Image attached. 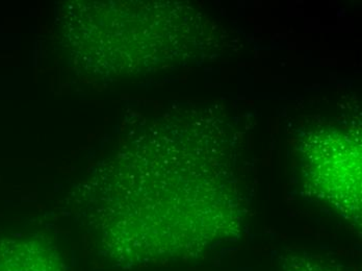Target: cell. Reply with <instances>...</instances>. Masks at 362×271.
<instances>
[{"instance_id": "1", "label": "cell", "mask_w": 362, "mask_h": 271, "mask_svg": "<svg viewBox=\"0 0 362 271\" xmlns=\"http://www.w3.org/2000/svg\"><path fill=\"white\" fill-rule=\"evenodd\" d=\"M0 271H66V267L54 246L28 242L0 250Z\"/></svg>"}, {"instance_id": "2", "label": "cell", "mask_w": 362, "mask_h": 271, "mask_svg": "<svg viewBox=\"0 0 362 271\" xmlns=\"http://www.w3.org/2000/svg\"><path fill=\"white\" fill-rule=\"evenodd\" d=\"M284 271H341L308 255H288L284 258Z\"/></svg>"}]
</instances>
